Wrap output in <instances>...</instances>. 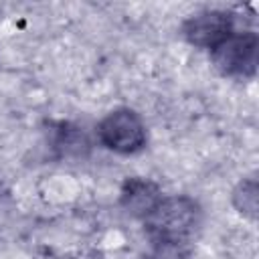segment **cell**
<instances>
[{
    "mask_svg": "<svg viewBox=\"0 0 259 259\" xmlns=\"http://www.w3.org/2000/svg\"><path fill=\"white\" fill-rule=\"evenodd\" d=\"M202 204L190 194H164L142 221L152 245L164 251H180L196 239L202 229Z\"/></svg>",
    "mask_w": 259,
    "mask_h": 259,
    "instance_id": "cell-1",
    "label": "cell"
},
{
    "mask_svg": "<svg viewBox=\"0 0 259 259\" xmlns=\"http://www.w3.org/2000/svg\"><path fill=\"white\" fill-rule=\"evenodd\" d=\"M101 148L117 156H136L148 146V125L134 107L119 105L109 109L95 125Z\"/></svg>",
    "mask_w": 259,
    "mask_h": 259,
    "instance_id": "cell-2",
    "label": "cell"
},
{
    "mask_svg": "<svg viewBox=\"0 0 259 259\" xmlns=\"http://www.w3.org/2000/svg\"><path fill=\"white\" fill-rule=\"evenodd\" d=\"M210 65L229 79H253L259 65V34L253 28H237L208 51Z\"/></svg>",
    "mask_w": 259,
    "mask_h": 259,
    "instance_id": "cell-3",
    "label": "cell"
},
{
    "mask_svg": "<svg viewBox=\"0 0 259 259\" xmlns=\"http://www.w3.org/2000/svg\"><path fill=\"white\" fill-rule=\"evenodd\" d=\"M237 12L229 8H204L186 16L180 24V36L194 49L210 51L233 30L241 28L237 24Z\"/></svg>",
    "mask_w": 259,
    "mask_h": 259,
    "instance_id": "cell-4",
    "label": "cell"
},
{
    "mask_svg": "<svg viewBox=\"0 0 259 259\" xmlns=\"http://www.w3.org/2000/svg\"><path fill=\"white\" fill-rule=\"evenodd\" d=\"M162 196V186L146 176H127L119 186V206L125 214L138 219L140 223L152 212Z\"/></svg>",
    "mask_w": 259,
    "mask_h": 259,
    "instance_id": "cell-5",
    "label": "cell"
},
{
    "mask_svg": "<svg viewBox=\"0 0 259 259\" xmlns=\"http://www.w3.org/2000/svg\"><path fill=\"white\" fill-rule=\"evenodd\" d=\"M231 204L233 208L247 221L255 223L259 214V184L257 176L249 174L237 180V184L231 190Z\"/></svg>",
    "mask_w": 259,
    "mask_h": 259,
    "instance_id": "cell-6",
    "label": "cell"
},
{
    "mask_svg": "<svg viewBox=\"0 0 259 259\" xmlns=\"http://www.w3.org/2000/svg\"><path fill=\"white\" fill-rule=\"evenodd\" d=\"M172 259H178V257H172Z\"/></svg>",
    "mask_w": 259,
    "mask_h": 259,
    "instance_id": "cell-7",
    "label": "cell"
}]
</instances>
